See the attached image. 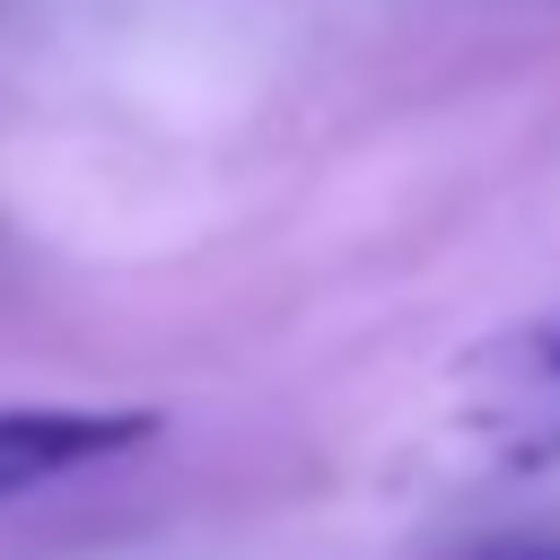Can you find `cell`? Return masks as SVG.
I'll return each instance as SVG.
<instances>
[{
	"label": "cell",
	"mask_w": 560,
	"mask_h": 560,
	"mask_svg": "<svg viewBox=\"0 0 560 560\" xmlns=\"http://www.w3.org/2000/svg\"><path fill=\"white\" fill-rule=\"evenodd\" d=\"M446 560H560V525H508V534H481Z\"/></svg>",
	"instance_id": "cell-3"
},
{
	"label": "cell",
	"mask_w": 560,
	"mask_h": 560,
	"mask_svg": "<svg viewBox=\"0 0 560 560\" xmlns=\"http://www.w3.org/2000/svg\"><path fill=\"white\" fill-rule=\"evenodd\" d=\"M158 438V411L122 402V411H88V402H18L0 411V508L105 464V455H131Z\"/></svg>",
	"instance_id": "cell-2"
},
{
	"label": "cell",
	"mask_w": 560,
	"mask_h": 560,
	"mask_svg": "<svg viewBox=\"0 0 560 560\" xmlns=\"http://www.w3.org/2000/svg\"><path fill=\"white\" fill-rule=\"evenodd\" d=\"M455 429L499 472L560 464V324H525L481 341L455 368Z\"/></svg>",
	"instance_id": "cell-1"
}]
</instances>
